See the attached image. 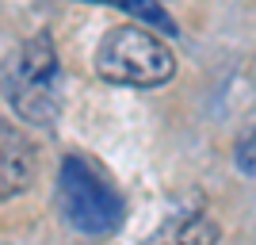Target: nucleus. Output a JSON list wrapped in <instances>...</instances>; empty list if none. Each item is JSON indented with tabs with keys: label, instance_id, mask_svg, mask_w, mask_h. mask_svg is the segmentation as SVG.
Returning <instances> with one entry per match:
<instances>
[{
	"label": "nucleus",
	"instance_id": "7",
	"mask_svg": "<svg viewBox=\"0 0 256 245\" xmlns=\"http://www.w3.org/2000/svg\"><path fill=\"white\" fill-rule=\"evenodd\" d=\"M234 161H237V169L245 172V176H256V127L248 130V134H241V138H237Z\"/></svg>",
	"mask_w": 256,
	"mask_h": 245
},
{
	"label": "nucleus",
	"instance_id": "2",
	"mask_svg": "<svg viewBox=\"0 0 256 245\" xmlns=\"http://www.w3.org/2000/svg\"><path fill=\"white\" fill-rule=\"evenodd\" d=\"M58 211L76 234L104 237L122 226L126 203L111 176L100 169V161H92L88 153H65L58 169Z\"/></svg>",
	"mask_w": 256,
	"mask_h": 245
},
{
	"label": "nucleus",
	"instance_id": "4",
	"mask_svg": "<svg viewBox=\"0 0 256 245\" xmlns=\"http://www.w3.org/2000/svg\"><path fill=\"white\" fill-rule=\"evenodd\" d=\"M38 176V146L16 123L0 119V199H16Z\"/></svg>",
	"mask_w": 256,
	"mask_h": 245
},
{
	"label": "nucleus",
	"instance_id": "5",
	"mask_svg": "<svg viewBox=\"0 0 256 245\" xmlns=\"http://www.w3.org/2000/svg\"><path fill=\"white\" fill-rule=\"evenodd\" d=\"M146 245H218V226L199 211H180L168 214L146 237Z\"/></svg>",
	"mask_w": 256,
	"mask_h": 245
},
{
	"label": "nucleus",
	"instance_id": "3",
	"mask_svg": "<svg viewBox=\"0 0 256 245\" xmlns=\"http://www.w3.org/2000/svg\"><path fill=\"white\" fill-rule=\"evenodd\" d=\"M96 73L107 85L160 88L176 77V54L146 23H122V27H111L100 39Z\"/></svg>",
	"mask_w": 256,
	"mask_h": 245
},
{
	"label": "nucleus",
	"instance_id": "1",
	"mask_svg": "<svg viewBox=\"0 0 256 245\" xmlns=\"http://www.w3.org/2000/svg\"><path fill=\"white\" fill-rule=\"evenodd\" d=\"M0 88L12 111L31 127H54L62 115V65L46 31L23 39L0 65Z\"/></svg>",
	"mask_w": 256,
	"mask_h": 245
},
{
	"label": "nucleus",
	"instance_id": "6",
	"mask_svg": "<svg viewBox=\"0 0 256 245\" xmlns=\"http://www.w3.org/2000/svg\"><path fill=\"white\" fill-rule=\"evenodd\" d=\"M88 4H107V8H118V12H126V16H134L138 23H150L157 31L176 35V20L160 8L157 0H88Z\"/></svg>",
	"mask_w": 256,
	"mask_h": 245
}]
</instances>
